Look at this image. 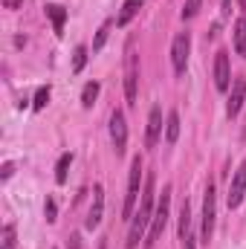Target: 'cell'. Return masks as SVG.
<instances>
[{
  "mask_svg": "<svg viewBox=\"0 0 246 249\" xmlns=\"http://www.w3.org/2000/svg\"><path fill=\"white\" fill-rule=\"evenodd\" d=\"M154 220V177L145 180V191H142V203L130 217V232H127V249H136L139 241H145V232Z\"/></svg>",
  "mask_w": 246,
  "mask_h": 249,
  "instance_id": "obj_1",
  "label": "cell"
},
{
  "mask_svg": "<svg viewBox=\"0 0 246 249\" xmlns=\"http://www.w3.org/2000/svg\"><path fill=\"white\" fill-rule=\"evenodd\" d=\"M171 194H174L171 186L162 188V197H159V203H157V209H154V220H151V229H148L145 249H151L159 238H162V232H165V223H168V217H171Z\"/></svg>",
  "mask_w": 246,
  "mask_h": 249,
  "instance_id": "obj_2",
  "label": "cell"
},
{
  "mask_svg": "<svg viewBox=\"0 0 246 249\" xmlns=\"http://www.w3.org/2000/svg\"><path fill=\"white\" fill-rule=\"evenodd\" d=\"M139 183H142V157H133L130 162V180H127V194H124V206H122V217L130 220L136 200H139Z\"/></svg>",
  "mask_w": 246,
  "mask_h": 249,
  "instance_id": "obj_3",
  "label": "cell"
},
{
  "mask_svg": "<svg viewBox=\"0 0 246 249\" xmlns=\"http://www.w3.org/2000/svg\"><path fill=\"white\" fill-rule=\"evenodd\" d=\"M214 217H217V194H214V183L206 186V197H203V226H200V241L209 244L214 235Z\"/></svg>",
  "mask_w": 246,
  "mask_h": 249,
  "instance_id": "obj_4",
  "label": "cell"
},
{
  "mask_svg": "<svg viewBox=\"0 0 246 249\" xmlns=\"http://www.w3.org/2000/svg\"><path fill=\"white\" fill-rule=\"evenodd\" d=\"M188 53H191V38L188 32H180L171 44V64H174V72L183 75L185 72V64H188Z\"/></svg>",
  "mask_w": 246,
  "mask_h": 249,
  "instance_id": "obj_5",
  "label": "cell"
},
{
  "mask_svg": "<svg viewBox=\"0 0 246 249\" xmlns=\"http://www.w3.org/2000/svg\"><path fill=\"white\" fill-rule=\"evenodd\" d=\"M110 139H113L116 157H122L127 151V122H124L122 110H113V116H110Z\"/></svg>",
  "mask_w": 246,
  "mask_h": 249,
  "instance_id": "obj_6",
  "label": "cell"
},
{
  "mask_svg": "<svg viewBox=\"0 0 246 249\" xmlns=\"http://www.w3.org/2000/svg\"><path fill=\"white\" fill-rule=\"evenodd\" d=\"M244 194H246V157H244V162L238 165V171L232 177V186H229V194H226L229 209H238L244 203Z\"/></svg>",
  "mask_w": 246,
  "mask_h": 249,
  "instance_id": "obj_7",
  "label": "cell"
},
{
  "mask_svg": "<svg viewBox=\"0 0 246 249\" xmlns=\"http://www.w3.org/2000/svg\"><path fill=\"white\" fill-rule=\"evenodd\" d=\"M214 87L220 93H226L232 87V70H229V53L226 50H220L214 58Z\"/></svg>",
  "mask_w": 246,
  "mask_h": 249,
  "instance_id": "obj_8",
  "label": "cell"
},
{
  "mask_svg": "<svg viewBox=\"0 0 246 249\" xmlns=\"http://www.w3.org/2000/svg\"><path fill=\"white\" fill-rule=\"evenodd\" d=\"M136 84H139V61L133 53H127V72H124V99L127 105H136Z\"/></svg>",
  "mask_w": 246,
  "mask_h": 249,
  "instance_id": "obj_9",
  "label": "cell"
},
{
  "mask_svg": "<svg viewBox=\"0 0 246 249\" xmlns=\"http://www.w3.org/2000/svg\"><path fill=\"white\" fill-rule=\"evenodd\" d=\"M162 136V107L154 105L148 113V130H145V148H154Z\"/></svg>",
  "mask_w": 246,
  "mask_h": 249,
  "instance_id": "obj_10",
  "label": "cell"
},
{
  "mask_svg": "<svg viewBox=\"0 0 246 249\" xmlns=\"http://www.w3.org/2000/svg\"><path fill=\"white\" fill-rule=\"evenodd\" d=\"M244 99H246V81H244V78H235L232 93H229V102H226V113H229V119H235V116L241 113Z\"/></svg>",
  "mask_w": 246,
  "mask_h": 249,
  "instance_id": "obj_11",
  "label": "cell"
},
{
  "mask_svg": "<svg viewBox=\"0 0 246 249\" xmlns=\"http://www.w3.org/2000/svg\"><path fill=\"white\" fill-rule=\"evenodd\" d=\"M102 212H105V188L96 186L93 188V206H90V214L84 220V229H96L102 223Z\"/></svg>",
  "mask_w": 246,
  "mask_h": 249,
  "instance_id": "obj_12",
  "label": "cell"
},
{
  "mask_svg": "<svg viewBox=\"0 0 246 249\" xmlns=\"http://www.w3.org/2000/svg\"><path fill=\"white\" fill-rule=\"evenodd\" d=\"M142 3H145V0H124L122 9H119V15H116V26H127V23L136 18V12L142 9Z\"/></svg>",
  "mask_w": 246,
  "mask_h": 249,
  "instance_id": "obj_13",
  "label": "cell"
},
{
  "mask_svg": "<svg viewBox=\"0 0 246 249\" xmlns=\"http://www.w3.org/2000/svg\"><path fill=\"white\" fill-rule=\"evenodd\" d=\"M47 18L53 20V29H55V35H64V20H67V9L58 6V3H50L47 6Z\"/></svg>",
  "mask_w": 246,
  "mask_h": 249,
  "instance_id": "obj_14",
  "label": "cell"
},
{
  "mask_svg": "<svg viewBox=\"0 0 246 249\" xmlns=\"http://www.w3.org/2000/svg\"><path fill=\"white\" fill-rule=\"evenodd\" d=\"M177 136H180V113H177V110H171V113H168V119H165V142H168V145H174V142H177Z\"/></svg>",
  "mask_w": 246,
  "mask_h": 249,
  "instance_id": "obj_15",
  "label": "cell"
},
{
  "mask_svg": "<svg viewBox=\"0 0 246 249\" xmlns=\"http://www.w3.org/2000/svg\"><path fill=\"white\" fill-rule=\"evenodd\" d=\"M235 53L246 58V18L235 20Z\"/></svg>",
  "mask_w": 246,
  "mask_h": 249,
  "instance_id": "obj_16",
  "label": "cell"
},
{
  "mask_svg": "<svg viewBox=\"0 0 246 249\" xmlns=\"http://www.w3.org/2000/svg\"><path fill=\"white\" fill-rule=\"evenodd\" d=\"M99 90H102V84H99V81H87V84H84V90H81V105H84V107H93V105H96V99H99Z\"/></svg>",
  "mask_w": 246,
  "mask_h": 249,
  "instance_id": "obj_17",
  "label": "cell"
},
{
  "mask_svg": "<svg viewBox=\"0 0 246 249\" xmlns=\"http://www.w3.org/2000/svg\"><path fill=\"white\" fill-rule=\"evenodd\" d=\"M70 165H72V154H61V160H58V165H55V183H58V186L67 183V171H70Z\"/></svg>",
  "mask_w": 246,
  "mask_h": 249,
  "instance_id": "obj_18",
  "label": "cell"
},
{
  "mask_svg": "<svg viewBox=\"0 0 246 249\" xmlns=\"http://www.w3.org/2000/svg\"><path fill=\"white\" fill-rule=\"evenodd\" d=\"M50 84H44V87H38V93H35V99H32V110H44L47 105H50Z\"/></svg>",
  "mask_w": 246,
  "mask_h": 249,
  "instance_id": "obj_19",
  "label": "cell"
},
{
  "mask_svg": "<svg viewBox=\"0 0 246 249\" xmlns=\"http://www.w3.org/2000/svg\"><path fill=\"white\" fill-rule=\"evenodd\" d=\"M191 235V209H188V203H183V209H180V238H188Z\"/></svg>",
  "mask_w": 246,
  "mask_h": 249,
  "instance_id": "obj_20",
  "label": "cell"
},
{
  "mask_svg": "<svg viewBox=\"0 0 246 249\" xmlns=\"http://www.w3.org/2000/svg\"><path fill=\"white\" fill-rule=\"evenodd\" d=\"M84 64H87V47H75V53H72V72H81Z\"/></svg>",
  "mask_w": 246,
  "mask_h": 249,
  "instance_id": "obj_21",
  "label": "cell"
},
{
  "mask_svg": "<svg viewBox=\"0 0 246 249\" xmlns=\"http://www.w3.org/2000/svg\"><path fill=\"white\" fill-rule=\"evenodd\" d=\"M200 3H203V0H185V6H183V20H191V18L200 12Z\"/></svg>",
  "mask_w": 246,
  "mask_h": 249,
  "instance_id": "obj_22",
  "label": "cell"
},
{
  "mask_svg": "<svg viewBox=\"0 0 246 249\" xmlns=\"http://www.w3.org/2000/svg\"><path fill=\"white\" fill-rule=\"evenodd\" d=\"M44 217H47V223H55L58 220V209H55V200L53 197L44 203Z\"/></svg>",
  "mask_w": 246,
  "mask_h": 249,
  "instance_id": "obj_23",
  "label": "cell"
},
{
  "mask_svg": "<svg viewBox=\"0 0 246 249\" xmlns=\"http://www.w3.org/2000/svg\"><path fill=\"white\" fill-rule=\"evenodd\" d=\"M3 249H15V226L12 223L3 226Z\"/></svg>",
  "mask_w": 246,
  "mask_h": 249,
  "instance_id": "obj_24",
  "label": "cell"
},
{
  "mask_svg": "<svg viewBox=\"0 0 246 249\" xmlns=\"http://www.w3.org/2000/svg\"><path fill=\"white\" fill-rule=\"evenodd\" d=\"M107 29H110V23H105V26L99 29V35H96V41H93V50H102V47H105V41H107Z\"/></svg>",
  "mask_w": 246,
  "mask_h": 249,
  "instance_id": "obj_25",
  "label": "cell"
},
{
  "mask_svg": "<svg viewBox=\"0 0 246 249\" xmlns=\"http://www.w3.org/2000/svg\"><path fill=\"white\" fill-rule=\"evenodd\" d=\"M12 174H15V165H12V162H3V171H0V180L6 183V180H9Z\"/></svg>",
  "mask_w": 246,
  "mask_h": 249,
  "instance_id": "obj_26",
  "label": "cell"
},
{
  "mask_svg": "<svg viewBox=\"0 0 246 249\" xmlns=\"http://www.w3.org/2000/svg\"><path fill=\"white\" fill-rule=\"evenodd\" d=\"M20 6H23V0H3V9H12V12L20 9Z\"/></svg>",
  "mask_w": 246,
  "mask_h": 249,
  "instance_id": "obj_27",
  "label": "cell"
},
{
  "mask_svg": "<svg viewBox=\"0 0 246 249\" xmlns=\"http://www.w3.org/2000/svg\"><path fill=\"white\" fill-rule=\"evenodd\" d=\"M183 249H197V244H194V235H188L183 241Z\"/></svg>",
  "mask_w": 246,
  "mask_h": 249,
  "instance_id": "obj_28",
  "label": "cell"
},
{
  "mask_svg": "<svg viewBox=\"0 0 246 249\" xmlns=\"http://www.w3.org/2000/svg\"><path fill=\"white\" fill-rule=\"evenodd\" d=\"M229 12H232V0H223V18H226Z\"/></svg>",
  "mask_w": 246,
  "mask_h": 249,
  "instance_id": "obj_29",
  "label": "cell"
},
{
  "mask_svg": "<svg viewBox=\"0 0 246 249\" xmlns=\"http://www.w3.org/2000/svg\"><path fill=\"white\" fill-rule=\"evenodd\" d=\"M81 247V244H78V235H72V238H70V249H78Z\"/></svg>",
  "mask_w": 246,
  "mask_h": 249,
  "instance_id": "obj_30",
  "label": "cell"
},
{
  "mask_svg": "<svg viewBox=\"0 0 246 249\" xmlns=\"http://www.w3.org/2000/svg\"><path fill=\"white\" fill-rule=\"evenodd\" d=\"M241 9H244V12H246V0H241Z\"/></svg>",
  "mask_w": 246,
  "mask_h": 249,
  "instance_id": "obj_31",
  "label": "cell"
},
{
  "mask_svg": "<svg viewBox=\"0 0 246 249\" xmlns=\"http://www.w3.org/2000/svg\"><path fill=\"white\" fill-rule=\"evenodd\" d=\"M99 249H107V244H102V247H99Z\"/></svg>",
  "mask_w": 246,
  "mask_h": 249,
  "instance_id": "obj_32",
  "label": "cell"
}]
</instances>
